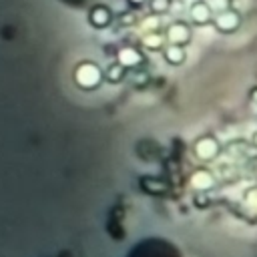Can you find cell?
<instances>
[{"instance_id":"cell-6","label":"cell","mask_w":257,"mask_h":257,"mask_svg":"<svg viewBox=\"0 0 257 257\" xmlns=\"http://www.w3.org/2000/svg\"><path fill=\"white\" fill-rule=\"evenodd\" d=\"M189 185H191L197 193H209L211 189H215L217 179H215V175H213L209 169L199 167V169H195V171L191 173V177H189Z\"/></svg>"},{"instance_id":"cell-18","label":"cell","mask_w":257,"mask_h":257,"mask_svg":"<svg viewBox=\"0 0 257 257\" xmlns=\"http://www.w3.org/2000/svg\"><path fill=\"white\" fill-rule=\"evenodd\" d=\"M128 2H131L133 6H143V4L147 2V0H128Z\"/></svg>"},{"instance_id":"cell-13","label":"cell","mask_w":257,"mask_h":257,"mask_svg":"<svg viewBox=\"0 0 257 257\" xmlns=\"http://www.w3.org/2000/svg\"><path fill=\"white\" fill-rule=\"evenodd\" d=\"M171 2H173V0H147L149 10H151V14H155V16L169 14V12H171Z\"/></svg>"},{"instance_id":"cell-17","label":"cell","mask_w":257,"mask_h":257,"mask_svg":"<svg viewBox=\"0 0 257 257\" xmlns=\"http://www.w3.org/2000/svg\"><path fill=\"white\" fill-rule=\"evenodd\" d=\"M120 24H128V26H133V24H137V14L135 12H124L122 16H120Z\"/></svg>"},{"instance_id":"cell-15","label":"cell","mask_w":257,"mask_h":257,"mask_svg":"<svg viewBox=\"0 0 257 257\" xmlns=\"http://www.w3.org/2000/svg\"><path fill=\"white\" fill-rule=\"evenodd\" d=\"M133 78H135V84H137V86H145V84H149V78H151V76H149V72L141 66V68H135V70H133Z\"/></svg>"},{"instance_id":"cell-10","label":"cell","mask_w":257,"mask_h":257,"mask_svg":"<svg viewBox=\"0 0 257 257\" xmlns=\"http://www.w3.org/2000/svg\"><path fill=\"white\" fill-rule=\"evenodd\" d=\"M167 40H165V32L163 30H155V32H145L141 38V46L151 50V52H161L165 48Z\"/></svg>"},{"instance_id":"cell-8","label":"cell","mask_w":257,"mask_h":257,"mask_svg":"<svg viewBox=\"0 0 257 257\" xmlns=\"http://www.w3.org/2000/svg\"><path fill=\"white\" fill-rule=\"evenodd\" d=\"M88 22L94 26V28H106L110 22H112V12L108 6L104 4H96L90 8L88 12Z\"/></svg>"},{"instance_id":"cell-3","label":"cell","mask_w":257,"mask_h":257,"mask_svg":"<svg viewBox=\"0 0 257 257\" xmlns=\"http://www.w3.org/2000/svg\"><path fill=\"white\" fill-rule=\"evenodd\" d=\"M165 40L167 44H177V46H187L191 42V24L185 20H173L165 30Z\"/></svg>"},{"instance_id":"cell-16","label":"cell","mask_w":257,"mask_h":257,"mask_svg":"<svg viewBox=\"0 0 257 257\" xmlns=\"http://www.w3.org/2000/svg\"><path fill=\"white\" fill-rule=\"evenodd\" d=\"M143 26H145V32H155V30H163L161 28V16H151V18H145V22H143Z\"/></svg>"},{"instance_id":"cell-9","label":"cell","mask_w":257,"mask_h":257,"mask_svg":"<svg viewBox=\"0 0 257 257\" xmlns=\"http://www.w3.org/2000/svg\"><path fill=\"white\" fill-rule=\"evenodd\" d=\"M163 58L167 64L171 66H181L187 60V50L185 46H177V44H165V48L161 50Z\"/></svg>"},{"instance_id":"cell-11","label":"cell","mask_w":257,"mask_h":257,"mask_svg":"<svg viewBox=\"0 0 257 257\" xmlns=\"http://www.w3.org/2000/svg\"><path fill=\"white\" fill-rule=\"evenodd\" d=\"M141 187L145 189V193L149 195H163L169 191V185L157 177H143L141 179Z\"/></svg>"},{"instance_id":"cell-2","label":"cell","mask_w":257,"mask_h":257,"mask_svg":"<svg viewBox=\"0 0 257 257\" xmlns=\"http://www.w3.org/2000/svg\"><path fill=\"white\" fill-rule=\"evenodd\" d=\"M74 82L84 90H92L102 82V70L94 62H80L74 70Z\"/></svg>"},{"instance_id":"cell-14","label":"cell","mask_w":257,"mask_h":257,"mask_svg":"<svg viewBox=\"0 0 257 257\" xmlns=\"http://www.w3.org/2000/svg\"><path fill=\"white\" fill-rule=\"evenodd\" d=\"M205 2H207V6L211 8L213 14L223 12V10H227V8H233V0H205Z\"/></svg>"},{"instance_id":"cell-1","label":"cell","mask_w":257,"mask_h":257,"mask_svg":"<svg viewBox=\"0 0 257 257\" xmlns=\"http://www.w3.org/2000/svg\"><path fill=\"white\" fill-rule=\"evenodd\" d=\"M191 151H193L195 159H199L201 163H209V161H215L221 155V143L213 135H201V137L195 139Z\"/></svg>"},{"instance_id":"cell-12","label":"cell","mask_w":257,"mask_h":257,"mask_svg":"<svg viewBox=\"0 0 257 257\" xmlns=\"http://www.w3.org/2000/svg\"><path fill=\"white\" fill-rule=\"evenodd\" d=\"M102 76H104L108 82L118 84V82H122V80H124V76H126V68H122L118 62H112V64L102 72Z\"/></svg>"},{"instance_id":"cell-5","label":"cell","mask_w":257,"mask_h":257,"mask_svg":"<svg viewBox=\"0 0 257 257\" xmlns=\"http://www.w3.org/2000/svg\"><path fill=\"white\" fill-rule=\"evenodd\" d=\"M116 62L126 70H135V68H141L147 62V58H145V52L141 48L122 46L116 50Z\"/></svg>"},{"instance_id":"cell-19","label":"cell","mask_w":257,"mask_h":257,"mask_svg":"<svg viewBox=\"0 0 257 257\" xmlns=\"http://www.w3.org/2000/svg\"><path fill=\"white\" fill-rule=\"evenodd\" d=\"M253 147H255V149H257V133H255V135H253Z\"/></svg>"},{"instance_id":"cell-4","label":"cell","mask_w":257,"mask_h":257,"mask_svg":"<svg viewBox=\"0 0 257 257\" xmlns=\"http://www.w3.org/2000/svg\"><path fill=\"white\" fill-rule=\"evenodd\" d=\"M213 28L221 34H231L235 32L239 26H241V14L235 10V8H227L223 12H217L213 14V20H211Z\"/></svg>"},{"instance_id":"cell-7","label":"cell","mask_w":257,"mask_h":257,"mask_svg":"<svg viewBox=\"0 0 257 257\" xmlns=\"http://www.w3.org/2000/svg\"><path fill=\"white\" fill-rule=\"evenodd\" d=\"M211 20H213V12H211V8L207 6L205 0H195L189 6V24L207 26V24H211Z\"/></svg>"}]
</instances>
